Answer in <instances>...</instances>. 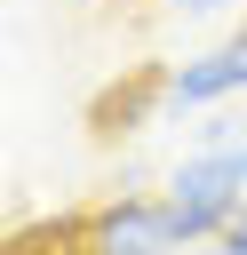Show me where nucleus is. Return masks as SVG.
<instances>
[{"mask_svg": "<svg viewBox=\"0 0 247 255\" xmlns=\"http://www.w3.org/2000/svg\"><path fill=\"white\" fill-rule=\"evenodd\" d=\"M239 199H247V175H239L231 151H191V159L167 175V215H175V239H183V247L223 239L231 215H239Z\"/></svg>", "mask_w": 247, "mask_h": 255, "instance_id": "f257e3e1", "label": "nucleus"}, {"mask_svg": "<svg viewBox=\"0 0 247 255\" xmlns=\"http://www.w3.org/2000/svg\"><path fill=\"white\" fill-rule=\"evenodd\" d=\"M80 239H88V255H183L167 199H127V191L104 199V207L80 223Z\"/></svg>", "mask_w": 247, "mask_h": 255, "instance_id": "f03ea898", "label": "nucleus"}, {"mask_svg": "<svg viewBox=\"0 0 247 255\" xmlns=\"http://www.w3.org/2000/svg\"><path fill=\"white\" fill-rule=\"evenodd\" d=\"M231 96H247V24L223 48H207V56L167 72V112H207V104H231Z\"/></svg>", "mask_w": 247, "mask_h": 255, "instance_id": "7ed1b4c3", "label": "nucleus"}, {"mask_svg": "<svg viewBox=\"0 0 247 255\" xmlns=\"http://www.w3.org/2000/svg\"><path fill=\"white\" fill-rule=\"evenodd\" d=\"M239 143H247V135H239V120H231V112H215V120L199 128V151H239Z\"/></svg>", "mask_w": 247, "mask_h": 255, "instance_id": "20e7f679", "label": "nucleus"}, {"mask_svg": "<svg viewBox=\"0 0 247 255\" xmlns=\"http://www.w3.org/2000/svg\"><path fill=\"white\" fill-rule=\"evenodd\" d=\"M167 8H183V16H223V8H239V0H167Z\"/></svg>", "mask_w": 247, "mask_h": 255, "instance_id": "39448f33", "label": "nucleus"}, {"mask_svg": "<svg viewBox=\"0 0 247 255\" xmlns=\"http://www.w3.org/2000/svg\"><path fill=\"white\" fill-rule=\"evenodd\" d=\"M231 247H247V199H239V215H231V231H223Z\"/></svg>", "mask_w": 247, "mask_h": 255, "instance_id": "423d86ee", "label": "nucleus"}, {"mask_svg": "<svg viewBox=\"0 0 247 255\" xmlns=\"http://www.w3.org/2000/svg\"><path fill=\"white\" fill-rule=\"evenodd\" d=\"M183 255H247V247H231V239H207V247H183Z\"/></svg>", "mask_w": 247, "mask_h": 255, "instance_id": "0eeeda50", "label": "nucleus"}, {"mask_svg": "<svg viewBox=\"0 0 247 255\" xmlns=\"http://www.w3.org/2000/svg\"><path fill=\"white\" fill-rule=\"evenodd\" d=\"M231 159H239V175H247V143H239V151H231Z\"/></svg>", "mask_w": 247, "mask_h": 255, "instance_id": "6e6552de", "label": "nucleus"}, {"mask_svg": "<svg viewBox=\"0 0 247 255\" xmlns=\"http://www.w3.org/2000/svg\"><path fill=\"white\" fill-rule=\"evenodd\" d=\"M120 8H127V0H120Z\"/></svg>", "mask_w": 247, "mask_h": 255, "instance_id": "1a4fd4ad", "label": "nucleus"}]
</instances>
